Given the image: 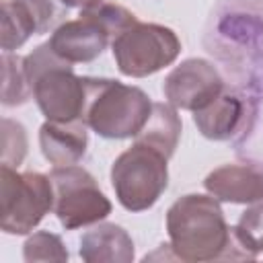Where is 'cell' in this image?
<instances>
[{"mask_svg": "<svg viewBox=\"0 0 263 263\" xmlns=\"http://www.w3.org/2000/svg\"><path fill=\"white\" fill-rule=\"evenodd\" d=\"M171 251L181 261L220 259L230 240V226L214 195L187 193L166 212Z\"/></svg>", "mask_w": 263, "mask_h": 263, "instance_id": "cell-1", "label": "cell"}, {"mask_svg": "<svg viewBox=\"0 0 263 263\" xmlns=\"http://www.w3.org/2000/svg\"><path fill=\"white\" fill-rule=\"evenodd\" d=\"M84 78V123L107 140L136 138L152 113L150 97L138 88L111 78Z\"/></svg>", "mask_w": 263, "mask_h": 263, "instance_id": "cell-2", "label": "cell"}, {"mask_svg": "<svg viewBox=\"0 0 263 263\" xmlns=\"http://www.w3.org/2000/svg\"><path fill=\"white\" fill-rule=\"evenodd\" d=\"M25 70L33 99L47 121H74L84 113V78L76 76L72 64L58 58L49 43L25 55Z\"/></svg>", "mask_w": 263, "mask_h": 263, "instance_id": "cell-3", "label": "cell"}, {"mask_svg": "<svg viewBox=\"0 0 263 263\" xmlns=\"http://www.w3.org/2000/svg\"><path fill=\"white\" fill-rule=\"evenodd\" d=\"M168 158L144 144L134 142L111 166V185L117 201L129 212L152 208L168 185Z\"/></svg>", "mask_w": 263, "mask_h": 263, "instance_id": "cell-4", "label": "cell"}, {"mask_svg": "<svg viewBox=\"0 0 263 263\" xmlns=\"http://www.w3.org/2000/svg\"><path fill=\"white\" fill-rule=\"evenodd\" d=\"M53 210V185L47 175L0 166V228L6 234H29Z\"/></svg>", "mask_w": 263, "mask_h": 263, "instance_id": "cell-5", "label": "cell"}, {"mask_svg": "<svg viewBox=\"0 0 263 263\" xmlns=\"http://www.w3.org/2000/svg\"><path fill=\"white\" fill-rule=\"evenodd\" d=\"M111 49L123 76L144 78L171 66L179 58L181 41L168 27L136 21L111 41Z\"/></svg>", "mask_w": 263, "mask_h": 263, "instance_id": "cell-6", "label": "cell"}, {"mask_svg": "<svg viewBox=\"0 0 263 263\" xmlns=\"http://www.w3.org/2000/svg\"><path fill=\"white\" fill-rule=\"evenodd\" d=\"M53 214L66 230L99 224L111 214V201L101 191L95 177L76 164L53 166Z\"/></svg>", "mask_w": 263, "mask_h": 263, "instance_id": "cell-7", "label": "cell"}, {"mask_svg": "<svg viewBox=\"0 0 263 263\" xmlns=\"http://www.w3.org/2000/svg\"><path fill=\"white\" fill-rule=\"evenodd\" d=\"M224 90V80L214 64L201 58H189L168 72L162 84L166 101L175 109L199 111Z\"/></svg>", "mask_w": 263, "mask_h": 263, "instance_id": "cell-8", "label": "cell"}, {"mask_svg": "<svg viewBox=\"0 0 263 263\" xmlns=\"http://www.w3.org/2000/svg\"><path fill=\"white\" fill-rule=\"evenodd\" d=\"M109 41H113L111 33L92 14L80 10L78 18L60 23L47 43L53 53L68 64H86L97 60Z\"/></svg>", "mask_w": 263, "mask_h": 263, "instance_id": "cell-9", "label": "cell"}, {"mask_svg": "<svg viewBox=\"0 0 263 263\" xmlns=\"http://www.w3.org/2000/svg\"><path fill=\"white\" fill-rule=\"evenodd\" d=\"M203 187L218 201L255 203L263 199V171L257 164H224L205 177Z\"/></svg>", "mask_w": 263, "mask_h": 263, "instance_id": "cell-10", "label": "cell"}, {"mask_svg": "<svg viewBox=\"0 0 263 263\" xmlns=\"http://www.w3.org/2000/svg\"><path fill=\"white\" fill-rule=\"evenodd\" d=\"M84 119L74 121H45L39 129V146L41 154L53 166H70L76 164L88 144Z\"/></svg>", "mask_w": 263, "mask_h": 263, "instance_id": "cell-11", "label": "cell"}, {"mask_svg": "<svg viewBox=\"0 0 263 263\" xmlns=\"http://www.w3.org/2000/svg\"><path fill=\"white\" fill-rule=\"evenodd\" d=\"M78 253L86 263H132L134 240L125 228L105 222L82 234Z\"/></svg>", "mask_w": 263, "mask_h": 263, "instance_id": "cell-12", "label": "cell"}, {"mask_svg": "<svg viewBox=\"0 0 263 263\" xmlns=\"http://www.w3.org/2000/svg\"><path fill=\"white\" fill-rule=\"evenodd\" d=\"M245 121V101L232 92L222 90L210 105L193 113V123L201 136L210 140L232 138Z\"/></svg>", "mask_w": 263, "mask_h": 263, "instance_id": "cell-13", "label": "cell"}, {"mask_svg": "<svg viewBox=\"0 0 263 263\" xmlns=\"http://www.w3.org/2000/svg\"><path fill=\"white\" fill-rule=\"evenodd\" d=\"M181 129H183V125L177 115V109L171 103H154L146 125L136 136V142H144V144L160 150L166 158H171L179 144Z\"/></svg>", "mask_w": 263, "mask_h": 263, "instance_id": "cell-14", "label": "cell"}, {"mask_svg": "<svg viewBox=\"0 0 263 263\" xmlns=\"http://www.w3.org/2000/svg\"><path fill=\"white\" fill-rule=\"evenodd\" d=\"M37 33L35 21L27 6L21 0H4L2 2V49L4 51H14L31 35Z\"/></svg>", "mask_w": 263, "mask_h": 263, "instance_id": "cell-15", "label": "cell"}, {"mask_svg": "<svg viewBox=\"0 0 263 263\" xmlns=\"http://www.w3.org/2000/svg\"><path fill=\"white\" fill-rule=\"evenodd\" d=\"M33 97V88L25 70V58L10 51L2 53V105L16 107Z\"/></svg>", "mask_w": 263, "mask_h": 263, "instance_id": "cell-16", "label": "cell"}, {"mask_svg": "<svg viewBox=\"0 0 263 263\" xmlns=\"http://www.w3.org/2000/svg\"><path fill=\"white\" fill-rule=\"evenodd\" d=\"M230 234L251 257H257L263 251V199L251 203V208L242 212L236 226L230 228Z\"/></svg>", "mask_w": 263, "mask_h": 263, "instance_id": "cell-17", "label": "cell"}, {"mask_svg": "<svg viewBox=\"0 0 263 263\" xmlns=\"http://www.w3.org/2000/svg\"><path fill=\"white\" fill-rule=\"evenodd\" d=\"M25 261H68V251L62 238L53 232L41 230L31 234L23 245Z\"/></svg>", "mask_w": 263, "mask_h": 263, "instance_id": "cell-18", "label": "cell"}, {"mask_svg": "<svg viewBox=\"0 0 263 263\" xmlns=\"http://www.w3.org/2000/svg\"><path fill=\"white\" fill-rule=\"evenodd\" d=\"M80 10H86L88 14H92L109 33L111 37L115 39L123 29H127L129 25H134L138 18L134 12H129L127 8L119 6V4H113V2H105V0H99L90 6H84Z\"/></svg>", "mask_w": 263, "mask_h": 263, "instance_id": "cell-19", "label": "cell"}, {"mask_svg": "<svg viewBox=\"0 0 263 263\" xmlns=\"http://www.w3.org/2000/svg\"><path fill=\"white\" fill-rule=\"evenodd\" d=\"M27 156V132L25 127L4 117L2 119V164L6 166H18Z\"/></svg>", "mask_w": 263, "mask_h": 263, "instance_id": "cell-20", "label": "cell"}, {"mask_svg": "<svg viewBox=\"0 0 263 263\" xmlns=\"http://www.w3.org/2000/svg\"><path fill=\"white\" fill-rule=\"evenodd\" d=\"M21 2L31 12L37 33H47L49 29H53L68 10V6L62 0H21Z\"/></svg>", "mask_w": 263, "mask_h": 263, "instance_id": "cell-21", "label": "cell"}, {"mask_svg": "<svg viewBox=\"0 0 263 263\" xmlns=\"http://www.w3.org/2000/svg\"><path fill=\"white\" fill-rule=\"evenodd\" d=\"M68 8H84V6H90V4H95V2H99V0H62Z\"/></svg>", "mask_w": 263, "mask_h": 263, "instance_id": "cell-22", "label": "cell"}]
</instances>
